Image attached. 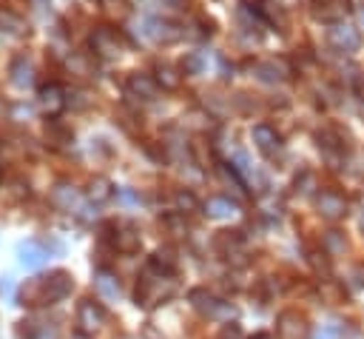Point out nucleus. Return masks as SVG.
Masks as SVG:
<instances>
[{
	"label": "nucleus",
	"instance_id": "4be33fe9",
	"mask_svg": "<svg viewBox=\"0 0 364 339\" xmlns=\"http://www.w3.org/2000/svg\"><path fill=\"white\" fill-rule=\"evenodd\" d=\"M9 77H11V83H14L17 88L34 85V66H31V60H28L26 54H17V57L11 60V66H9Z\"/></svg>",
	"mask_w": 364,
	"mask_h": 339
},
{
	"label": "nucleus",
	"instance_id": "ddd939ff",
	"mask_svg": "<svg viewBox=\"0 0 364 339\" xmlns=\"http://www.w3.org/2000/svg\"><path fill=\"white\" fill-rule=\"evenodd\" d=\"M105 322H108V311L100 302H94L91 296L77 305V325L82 333H97V330H102Z\"/></svg>",
	"mask_w": 364,
	"mask_h": 339
},
{
	"label": "nucleus",
	"instance_id": "ea45409f",
	"mask_svg": "<svg viewBox=\"0 0 364 339\" xmlns=\"http://www.w3.org/2000/svg\"><path fill=\"white\" fill-rule=\"evenodd\" d=\"M358 225H361V231H364V211H361V219H358Z\"/></svg>",
	"mask_w": 364,
	"mask_h": 339
},
{
	"label": "nucleus",
	"instance_id": "bb28decb",
	"mask_svg": "<svg viewBox=\"0 0 364 339\" xmlns=\"http://www.w3.org/2000/svg\"><path fill=\"white\" fill-rule=\"evenodd\" d=\"M316 188H318V177H316V171L301 168V171L296 174V179H293V191L301 194V197H310V194H316Z\"/></svg>",
	"mask_w": 364,
	"mask_h": 339
},
{
	"label": "nucleus",
	"instance_id": "f704fd0d",
	"mask_svg": "<svg viewBox=\"0 0 364 339\" xmlns=\"http://www.w3.org/2000/svg\"><path fill=\"white\" fill-rule=\"evenodd\" d=\"M350 288H353V291L364 288V265H355V268H353V273H350Z\"/></svg>",
	"mask_w": 364,
	"mask_h": 339
},
{
	"label": "nucleus",
	"instance_id": "b1692460",
	"mask_svg": "<svg viewBox=\"0 0 364 339\" xmlns=\"http://www.w3.org/2000/svg\"><path fill=\"white\" fill-rule=\"evenodd\" d=\"M202 214H208L210 219H228L236 214V202L228 197H208L202 202Z\"/></svg>",
	"mask_w": 364,
	"mask_h": 339
},
{
	"label": "nucleus",
	"instance_id": "a878e982",
	"mask_svg": "<svg viewBox=\"0 0 364 339\" xmlns=\"http://www.w3.org/2000/svg\"><path fill=\"white\" fill-rule=\"evenodd\" d=\"M114 197V185H111V179L108 177H94L91 182H88V199L97 205V202H105V199H111Z\"/></svg>",
	"mask_w": 364,
	"mask_h": 339
},
{
	"label": "nucleus",
	"instance_id": "6e6552de",
	"mask_svg": "<svg viewBox=\"0 0 364 339\" xmlns=\"http://www.w3.org/2000/svg\"><path fill=\"white\" fill-rule=\"evenodd\" d=\"M250 71H253L256 80H262L267 85H279L293 74V68H290V63L284 57H262V60H256L250 66Z\"/></svg>",
	"mask_w": 364,
	"mask_h": 339
},
{
	"label": "nucleus",
	"instance_id": "9d476101",
	"mask_svg": "<svg viewBox=\"0 0 364 339\" xmlns=\"http://www.w3.org/2000/svg\"><path fill=\"white\" fill-rule=\"evenodd\" d=\"M327 40H330V46L338 51V54H353V51H358L361 48V31L355 28V26H350V23H333L330 28H327Z\"/></svg>",
	"mask_w": 364,
	"mask_h": 339
},
{
	"label": "nucleus",
	"instance_id": "c9c22d12",
	"mask_svg": "<svg viewBox=\"0 0 364 339\" xmlns=\"http://www.w3.org/2000/svg\"><path fill=\"white\" fill-rule=\"evenodd\" d=\"M117 197H119L125 205H136V202H139V194H134L131 188H119V191H117Z\"/></svg>",
	"mask_w": 364,
	"mask_h": 339
},
{
	"label": "nucleus",
	"instance_id": "20e7f679",
	"mask_svg": "<svg viewBox=\"0 0 364 339\" xmlns=\"http://www.w3.org/2000/svg\"><path fill=\"white\" fill-rule=\"evenodd\" d=\"M100 239L111 242L114 251L128 254V256L142 248V236H139V228L134 222H105L100 231Z\"/></svg>",
	"mask_w": 364,
	"mask_h": 339
},
{
	"label": "nucleus",
	"instance_id": "c85d7f7f",
	"mask_svg": "<svg viewBox=\"0 0 364 339\" xmlns=\"http://www.w3.org/2000/svg\"><path fill=\"white\" fill-rule=\"evenodd\" d=\"M148 265L156 268V271H162V273H176V254H173V248H159V251H154V256H151Z\"/></svg>",
	"mask_w": 364,
	"mask_h": 339
},
{
	"label": "nucleus",
	"instance_id": "a19ab883",
	"mask_svg": "<svg viewBox=\"0 0 364 339\" xmlns=\"http://www.w3.org/2000/svg\"><path fill=\"white\" fill-rule=\"evenodd\" d=\"M0 188H3V168H0Z\"/></svg>",
	"mask_w": 364,
	"mask_h": 339
},
{
	"label": "nucleus",
	"instance_id": "39448f33",
	"mask_svg": "<svg viewBox=\"0 0 364 339\" xmlns=\"http://www.w3.org/2000/svg\"><path fill=\"white\" fill-rule=\"evenodd\" d=\"M188 302H191V308H193L196 313H202V316H208V319H230V316H233V305L225 302V299H219L216 293H210V291H205V288H193V291L188 293Z\"/></svg>",
	"mask_w": 364,
	"mask_h": 339
},
{
	"label": "nucleus",
	"instance_id": "4c0bfd02",
	"mask_svg": "<svg viewBox=\"0 0 364 339\" xmlns=\"http://www.w3.org/2000/svg\"><path fill=\"white\" fill-rule=\"evenodd\" d=\"M353 88H355V94H358V97H361V100H364V74H361V77H355V80H353Z\"/></svg>",
	"mask_w": 364,
	"mask_h": 339
},
{
	"label": "nucleus",
	"instance_id": "9b49d317",
	"mask_svg": "<svg viewBox=\"0 0 364 339\" xmlns=\"http://www.w3.org/2000/svg\"><path fill=\"white\" fill-rule=\"evenodd\" d=\"M182 34H185V31H182L179 23H173V20L148 17V20L142 23V37L151 40V43H162V46H168V43H176Z\"/></svg>",
	"mask_w": 364,
	"mask_h": 339
},
{
	"label": "nucleus",
	"instance_id": "2eb2a0df",
	"mask_svg": "<svg viewBox=\"0 0 364 339\" xmlns=\"http://www.w3.org/2000/svg\"><path fill=\"white\" fill-rule=\"evenodd\" d=\"M43 140H46L48 148L63 151V148H68V145L74 142V131H71V125H65L60 117H51V120H46V125H43Z\"/></svg>",
	"mask_w": 364,
	"mask_h": 339
},
{
	"label": "nucleus",
	"instance_id": "aec40b11",
	"mask_svg": "<svg viewBox=\"0 0 364 339\" xmlns=\"http://www.w3.org/2000/svg\"><path fill=\"white\" fill-rule=\"evenodd\" d=\"M51 205L60 208V211H80V208H82L77 188L68 185V182H57V185L51 188Z\"/></svg>",
	"mask_w": 364,
	"mask_h": 339
},
{
	"label": "nucleus",
	"instance_id": "a211bd4d",
	"mask_svg": "<svg viewBox=\"0 0 364 339\" xmlns=\"http://www.w3.org/2000/svg\"><path fill=\"white\" fill-rule=\"evenodd\" d=\"M182 68L179 66H173V63H168V60H159V63H154V80H156V85L162 88V91H179L182 88Z\"/></svg>",
	"mask_w": 364,
	"mask_h": 339
},
{
	"label": "nucleus",
	"instance_id": "0eeeda50",
	"mask_svg": "<svg viewBox=\"0 0 364 339\" xmlns=\"http://www.w3.org/2000/svg\"><path fill=\"white\" fill-rule=\"evenodd\" d=\"M316 145H318V151H321V157L333 165V168H338L341 162H344V157H347V142H344V137H341V131L338 128H321V131H316Z\"/></svg>",
	"mask_w": 364,
	"mask_h": 339
},
{
	"label": "nucleus",
	"instance_id": "412c9836",
	"mask_svg": "<svg viewBox=\"0 0 364 339\" xmlns=\"http://www.w3.org/2000/svg\"><path fill=\"white\" fill-rule=\"evenodd\" d=\"M219 256L225 259H233V256H242V248H245V239H242V231H219L216 239H213Z\"/></svg>",
	"mask_w": 364,
	"mask_h": 339
},
{
	"label": "nucleus",
	"instance_id": "1a4fd4ad",
	"mask_svg": "<svg viewBox=\"0 0 364 339\" xmlns=\"http://www.w3.org/2000/svg\"><path fill=\"white\" fill-rule=\"evenodd\" d=\"M316 211H318L324 219L338 222V219L347 217V211H350V199H347L341 191H336V188H324V191L316 194Z\"/></svg>",
	"mask_w": 364,
	"mask_h": 339
},
{
	"label": "nucleus",
	"instance_id": "7c9ffc66",
	"mask_svg": "<svg viewBox=\"0 0 364 339\" xmlns=\"http://www.w3.org/2000/svg\"><path fill=\"white\" fill-rule=\"evenodd\" d=\"M162 225L168 228V234H171V236H185V234H188L185 214H165V217H162Z\"/></svg>",
	"mask_w": 364,
	"mask_h": 339
},
{
	"label": "nucleus",
	"instance_id": "dca6fc26",
	"mask_svg": "<svg viewBox=\"0 0 364 339\" xmlns=\"http://www.w3.org/2000/svg\"><path fill=\"white\" fill-rule=\"evenodd\" d=\"M264 26H267V23L262 20L259 9H253V6H239V9H236V28H239V34H242V37L259 40Z\"/></svg>",
	"mask_w": 364,
	"mask_h": 339
},
{
	"label": "nucleus",
	"instance_id": "5701e85b",
	"mask_svg": "<svg viewBox=\"0 0 364 339\" xmlns=\"http://www.w3.org/2000/svg\"><path fill=\"white\" fill-rule=\"evenodd\" d=\"M46 259H48V248H46L43 242L28 239V242L20 245V262H23L26 268H31V271H34V268H43Z\"/></svg>",
	"mask_w": 364,
	"mask_h": 339
},
{
	"label": "nucleus",
	"instance_id": "473e14b6",
	"mask_svg": "<svg viewBox=\"0 0 364 339\" xmlns=\"http://www.w3.org/2000/svg\"><path fill=\"white\" fill-rule=\"evenodd\" d=\"M176 208H179V214H193L202 205H199V199L191 191H176Z\"/></svg>",
	"mask_w": 364,
	"mask_h": 339
},
{
	"label": "nucleus",
	"instance_id": "7ed1b4c3",
	"mask_svg": "<svg viewBox=\"0 0 364 339\" xmlns=\"http://www.w3.org/2000/svg\"><path fill=\"white\" fill-rule=\"evenodd\" d=\"M88 51L97 60H117L125 51V34L114 26H97L88 34Z\"/></svg>",
	"mask_w": 364,
	"mask_h": 339
},
{
	"label": "nucleus",
	"instance_id": "f257e3e1",
	"mask_svg": "<svg viewBox=\"0 0 364 339\" xmlns=\"http://www.w3.org/2000/svg\"><path fill=\"white\" fill-rule=\"evenodd\" d=\"M74 288V276L63 268L57 271H48L43 276H34V279H26L17 299L20 305H28V308H37V305H54L60 299H65Z\"/></svg>",
	"mask_w": 364,
	"mask_h": 339
},
{
	"label": "nucleus",
	"instance_id": "f8f14e48",
	"mask_svg": "<svg viewBox=\"0 0 364 339\" xmlns=\"http://www.w3.org/2000/svg\"><path fill=\"white\" fill-rule=\"evenodd\" d=\"M37 103H40V111L51 120V117H60V114L65 111L68 94H65V88H63L60 83H46V85H40V91H37Z\"/></svg>",
	"mask_w": 364,
	"mask_h": 339
},
{
	"label": "nucleus",
	"instance_id": "f3484780",
	"mask_svg": "<svg viewBox=\"0 0 364 339\" xmlns=\"http://www.w3.org/2000/svg\"><path fill=\"white\" fill-rule=\"evenodd\" d=\"M276 330H279V339H304L307 336V322L299 311H284V313H279Z\"/></svg>",
	"mask_w": 364,
	"mask_h": 339
},
{
	"label": "nucleus",
	"instance_id": "58836bf2",
	"mask_svg": "<svg viewBox=\"0 0 364 339\" xmlns=\"http://www.w3.org/2000/svg\"><path fill=\"white\" fill-rule=\"evenodd\" d=\"M253 339H273V336H267V333H256Z\"/></svg>",
	"mask_w": 364,
	"mask_h": 339
},
{
	"label": "nucleus",
	"instance_id": "79ce46f5",
	"mask_svg": "<svg viewBox=\"0 0 364 339\" xmlns=\"http://www.w3.org/2000/svg\"><path fill=\"white\" fill-rule=\"evenodd\" d=\"M361 20H364V11H361Z\"/></svg>",
	"mask_w": 364,
	"mask_h": 339
},
{
	"label": "nucleus",
	"instance_id": "c756f323",
	"mask_svg": "<svg viewBox=\"0 0 364 339\" xmlns=\"http://www.w3.org/2000/svg\"><path fill=\"white\" fill-rule=\"evenodd\" d=\"M205 66H208V57H205L202 51H191V54H185V60L179 63L182 74H191V77L202 74V71H205Z\"/></svg>",
	"mask_w": 364,
	"mask_h": 339
},
{
	"label": "nucleus",
	"instance_id": "cd10ccee",
	"mask_svg": "<svg viewBox=\"0 0 364 339\" xmlns=\"http://www.w3.org/2000/svg\"><path fill=\"white\" fill-rule=\"evenodd\" d=\"M321 251H327V256H341V254L347 251V239H344V234L336 231V228H330V231L321 236Z\"/></svg>",
	"mask_w": 364,
	"mask_h": 339
},
{
	"label": "nucleus",
	"instance_id": "393cba45",
	"mask_svg": "<svg viewBox=\"0 0 364 339\" xmlns=\"http://www.w3.org/2000/svg\"><path fill=\"white\" fill-rule=\"evenodd\" d=\"M94 288H97V293L102 296V299H108V302H117L119 299V279L114 276V273H108V271H100L97 276H94Z\"/></svg>",
	"mask_w": 364,
	"mask_h": 339
},
{
	"label": "nucleus",
	"instance_id": "f03ea898",
	"mask_svg": "<svg viewBox=\"0 0 364 339\" xmlns=\"http://www.w3.org/2000/svg\"><path fill=\"white\" fill-rule=\"evenodd\" d=\"M176 288L179 285H176V276L173 273H162V271H156V268L148 265V271L136 282V305L156 308L159 302L171 299L176 293Z\"/></svg>",
	"mask_w": 364,
	"mask_h": 339
},
{
	"label": "nucleus",
	"instance_id": "423d86ee",
	"mask_svg": "<svg viewBox=\"0 0 364 339\" xmlns=\"http://www.w3.org/2000/svg\"><path fill=\"white\" fill-rule=\"evenodd\" d=\"M122 88H125V97H131V100L139 103V105L154 103V100L159 97V91H162V88L156 85L154 74H148V71H131V74L125 77Z\"/></svg>",
	"mask_w": 364,
	"mask_h": 339
},
{
	"label": "nucleus",
	"instance_id": "4468645a",
	"mask_svg": "<svg viewBox=\"0 0 364 339\" xmlns=\"http://www.w3.org/2000/svg\"><path fill=\"white\" fill-rule=\"evenodd\" d=\"M250 140H253V145L264 154V157H276L279 151H282V134L273 128V125H267V122H256L253 128H250Z\"/></svg>",
	"mask_w": 364,
	"mask_h": 339
},
{
	"label": "nucleus",
	"instance_id": "6ab92c4d",
	"mask_svg": "<svg viewBox=\"0 0 364 339\" xmlns=\"http://www.w3.org/2000/svg\"><path fill=\"white\" fill-rule=\"evenodd\" d=\"M350 11V0H313V14L321 23H341Z\"/></svg>",
	"mask_w": 364,
	"mask_h": 339
},
{
	"label": "nucleus",
	"instance_id": "e433bc0d",
	"mask_svg": "<svg viewBox=\"0 0 364 339\" xmlns=\"http://www.w3.org/2000/svg\"><path fill=\"white\" fill-rule=\"evenodd\" d=\"M239 336H242V330H239V325H233V322L225 325L222 333H219V339H239Z\"/></svg>",
	"mask_w": 364,
	"mask_h": 339
},
{
	"label": "nucleus",
	"instance_id": "2f4dec72",
	"mask_svg": "<svg viewBox=\"0 0 364 339\" xmlns=\"http://www.w3.org/2000/svg\"><path fill=\"white\" fill-rule=\"evenodd\" d=\"M307 262L313 265V271L318 276H330V256H327V251H310L307 254Z\"/></svg>",
	"mask_w": 364,
	"mask_h": 339
},
{
	"label": "nucleus",
	"instance_id": "72a5a7b5",
	"mask_svg": "<svg viewBox=\"0 0 364 339\" xmlns=\"http://www.w3.org/2000/svg\"><path fill=\"white\" fill-rule=\"evenodd\" d=\"M37 322H31V319H20L17 325H14V336L17 339H37Z\"/></svg>",
	"mask_w": 364,
	"mask_h": 339
}]
</instances>
